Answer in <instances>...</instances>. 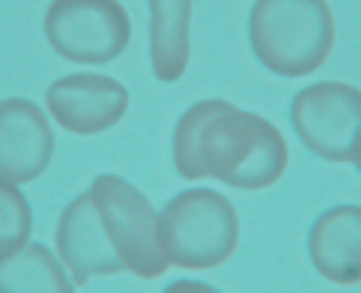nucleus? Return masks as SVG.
I'll return each mask as SVG.
<instances>
[{"label": "nucleus", "mask_w": 361, "mask_h": 293, "mask_svg": "<svg viewBox=\"0 0 361 293\" xmlns=\"http://www.w3.org/2000/svg\"><path fill=\"white\" fill-rule=\"evenodd\" d=\"M44 37L71 64H109L132 41V20L122 0H51Z\"/></svg>", "instance_id": "obj_5"}, {"label": "nucleus", "mask_w": 361, "mask_h": 293, "mask_svg": "<svg viewBox=\"0 0 361 293\" xmlns=\"http://www.w3.org/2000/svg\"><path fill=\"white\" fill-rule=\"evenodd\" d=\"M192 0H149V64L162 85H176L189 68Z\"/></svg>", "instance_id": "obj_11"}, {"label": "nucleus", "mask_w": 361, "mask_h": 293, "mask_svg": "<svg viewBox=\"0 0 361 293\" xmlns=\"http://www.w3.org/2000/svg\"><path fill=\"white\" fill-rule=\"evenodd\" d=\"M75 280L44 243H27L0 256V293H75Z\"/></svg>", "instance_id": "obj_12"}, {"label": "nucleus", "mask_w": 361, "mask_h": 293, "mask_svg": "<svg viewBox=\"0 0 361 293\" xmlns=\"http://www.w3.org/2000/svg\"><path fill=\"white\" fill-rule=\"evenodd\" d=\"M88 192L94 199L102 232L109 239L111 253L122 263V270L135 273L139 280L162 277L169 270V256L162 249L159 216L152 209V202L145 199L128 179L115 175V172L94 175Z\"/></svg>", "instance_id": "obj_4"}, {"label": "nucleus", "mask_w": 361, "mask_h": 293, "mask_svg": "<svg viewBox=\"0 0 361 293\" xmlns=\"http://www.w3.org/2000/svg\"><path fill=\"white\" fill-rule=\"evenodd\" d=\"M159 236L169 266L216 270L236 253L240 216L233 202L216 189H186L162 206Z\"/></svg>", "instance_id": "obj_3"}, {"label": "nucleus", "mask_w": 361, "mask_h": 293, "mask_svg": "<svg viewBox=\"0 0 361 293\" xmlns=\"http://www.w3.org/2000/svg\"><path fill=\"white\" fill-rule=\"evenodd\" d=\"M351 162H355V169L361 172V145H358V152H355V158H351Z\"/></svg>", "instance_id": "obj_15"}, {"label": "nucleus", "mask_w": 361, "mask_h": 293, "mask_svg": "<svg viewBox=\"0 0 361 293\" xmlns=\"http://www.w3.org/2000/svg\"><path fill=\"white\" fill-rule=\"evenodd\" d=\"M31 230H34V213L27 196L20 192L17 182L0 175V256L27 247L31 243Z\"/></svg>", "instance_id": "obj_13"}, {"label": "nucleus", "mask_w": 361, "mask_h": 293, "mask_svg": "<svg viewBox=\"0 0 361 293\" xmlns=\"http://www.w3.org/2000/svg\"><path fill=\"white\" fill-rule=\"evenodd\" d=\"M250 51L277 77H307L331 58L334 14L328 0H253Z\"/></svg>", "instance_id": "obj_2"}, {"label": "nucleus", "mask_w": 361, "mask_h": 293, "mask_svg": "<svg viewBox=\"0 0 361 293\" xmlns=\"http://www.w3.org/2000/svg\"><path fill=\"white\" fill-rule=\"evenodd\" d=\"M307 256L328 283L358 287L361 283V206L341 202L314 219L307 232Z\"/></svg>", "instance_id": "obj_10"}, {"label": "nucleus", "mask_w": 361, "mask_h": 293, "mask_svg": "<svg viewBox=\"0 0 361 293\" xmlns=\"http://www.w3.org/2000/svg\"><path fill=\"white\" fill-rule=\"evenodd\" d=\"M162 293H223V290H216L213 283H203V280H176Z\"/></svg>", "instance_id": "obj_14"}, {"label": "nucleus", "mask_w": 361, "mask_h": 293, "mask_svg": "<svg viewBox=\"0 0 361 293\" xmlns=\"http://www.w3.org/2000/svg\"><path fill=\"white\" fill-rule=\"evenodd\" d=\"M47 115L71 135H102L126 118L128 88L94 71L64 75L47 88Z\"/></svg>", "instance_id": "obj_7"}, {"label": "nucleus", "mask_w": 361, "mask_h": 293, "mask_svg": "<svg viewBox=\"0 0 361 293\" xmlns=\"http://www.w3.org/2000/svg\"><path fill=\"white\" fill-rule=\"evenodd\" d=\"M54 249H58V260L64 263V270L75 280V287H85L92 277L126 273L118 256L111 253L105 232H102L94 199L88 189L61 209L58 230H54Z\"/></svg>", "instance_id": "obj_9"}, {"label": "nucleus", "mask_w": 361, "mask_h": 293, "mask_svg": "<svg viewBox=\"0 0 361 293\" xmlns=\"http://www.w3.org/2000/svg\"><path fill=\"white\" fill-rule=\"evenodd\" d=\"M290 128L324 162H351L361 145V88L317 81L290 98Z\"/></svg>", "instance_id": "obj_6"}, {"label": "nucleus", "mask_w": 361, "mask_h": 293, "mask_svg": "<svg viewBox=\"0 0 361 293\" xmlns=\"http://www.w3.org/2000/svg\"><path fill=\"white\" fill-rule=\"evenodd\" d=\"M287 162L290 149L281 128L226 98L189 105L173 128V166L183 179H216L257 192L281 182Z\"/></svg>", "instance_id": "obj_1"}, {"label": "nucleus", "mask_w": 361, "mask_h": 293, "mask_svg": "<svg viewBox=\"0 0 361 293\" xmlns=\"http://www.w3.org/2000/svg\"><path fill=\"white\" fill-rule=\"evenodd\" d=\"M54 155V132L44 108L31 98L0 101V175L27 185L41 179Z\"/></svg>", "instance_id": "obj_8"}]
</instances>
